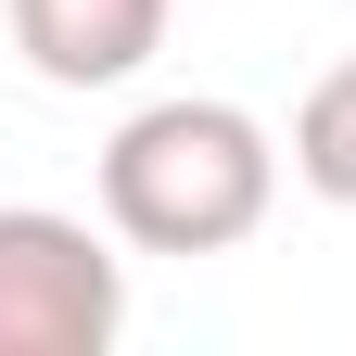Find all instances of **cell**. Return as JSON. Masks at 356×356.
I'll return each instance as SVG.
<instances>
[{
  "label": "cell",
  "mask_w": 356,
  "mask_h": 356,
  "mask_svg": "<svg viewBox=\"0 0 356 356\" xmlns=\"http://www.w3.org/2000/svg\"><path fill=\"white\" fill-rule=\"evenodd\" d=\"M267 204H280V140L216 89L140 102L102 140V229L127 254H229L267 229Z\"/></svg>",
  "instance_id": "1"
},
{
  "label": "cell",
  "mask_w": 356,
  "mask_h": 356,
  "mask_svg": "<svg viewBox=\"0 0 356 356\" xmlns=\"http://www.w3.org/2000/svg\"><path fill=\"white\" fill-rule=\"evenodd\" d=\"M127 331V267L51 204H0V356H102Z\"/></svg>",
  "instance_id": "2"
},
{
  "label": "cell",
  "mask_w": 356,
  "mask_h": 356,
  "mask_svg": "<svg viewBox=\"0 0 356 356\" xmlns=\"http://www.w3.org/2000/svg\"><path fill=\"white\" fill-rule=\"evenodd\" d=\"M0 13H13L26 76L51 89H127L165 51V0H0Z\"/></svg>",
  "instance_id": "3"
},
{
  "label": "cell",
  "mask_w": 356,
  "mask_h": 356,
  "mask_svg": "<svg viewBox=\"0 0 356 356\" xmlns=\"http://www.w3.org/2000/svg\"><path fill=\"white\" fill-rule=\"evenodd\" d=\"M293 178H305L318 204H356V51L293 102Z\"/></svg>",
  "instance_id": "4"
}]
</instances>
